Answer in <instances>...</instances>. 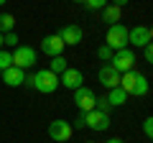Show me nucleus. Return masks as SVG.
<instances>
[{
    "label": "nucleus",
    "mask_w": 153,
    "mask_h": 143,
    "mask_svg": "<svg viewBox=\"0 0 153 143\" xmlns=\"http://www.w3.org/2000/svg\"><path fill=\"white\" fill-rule=\"evenodd\" d=\"M23 84L33 87L36 92L51 95V92H56V87H59V77H56L54 72H49V69H41V72H36V74H31V77H26Z\"/></svg>",
    "instance_id": "1"
},
{
    "label": "nucleus",
    "mask_w": 153,
    "mask_h": 143,
    "mask_svg": "<svg viewBox=\"0 0 153 143\" xmlns=\"http://www.w3.org/2000/svg\"><path fill=\"white\" fill-rule=\"evenodd\" d=\"M120 87L125 89L128 95L143 97V95H148V79L143 77V74H138L135 69H130V72H125V74H120Z\"/></svg>",
    "instance_id": "2"
},
{
    "label": "nucleus",
    "mask_w": 153,
    "mask_h": 143,
    "mask_svg": "<svg viewBox=\"0 0 153 143\" xmlns=\"http://www.w3.org/2000/svg\"><path fill=\"white\" fill-rule=\"evenodd\" d=\"M105 46H110L112 51L128 49V28L123 23H115L107 28V36H105Z\"/></svg>",
    "instance_id": "3"
},
{
    "label": "nucleus",
    "mask_w": 153,
    "mask_h": 143,
    "mask_svg": "<svg viewBox=\"0 0 153 143\" xmlns=\"http://www.w3.org/2000/svg\"><path fill=\"white\" fill-rule=\"evenodd\" d=\"M110 66H112L115 72H120V74L130 72L133 66H135V51H133V49H120V51H112Z\"/></svg>",
    "instance_id": "4"
},
{
    "label": "nucleus",
    "mask_w": 153,
    "mask_h": 143,
    "mask_svg": "<svg viewBox=\"0 0 153 143\" xmlns=\"http://www.w3.org/2000/svg\"><path fill=\"white\" fill-rule=\"evenodd\" d=\"M10 56H13V66H18V69H28V66L36 64V51L31 46H16L10 51Z\"/></svg>",
    "instance_id": "5"
},
{
    "label": "nucleus",
    "mask_w": 153,
    "mask_h": 143,
    "mask_svg": "<svg viewBox=\"0 0 153 143\" xmlns=\"http://www.w3.org/2000/svg\"><path fill=\"white\" fill-rule=\"evenodd\" d=\"M84 128H89V130H97V133L107 130V128H110V115H107V112H100V110H89V112H84Z\"/></svg>",
    "instance_id": "6"
},
{
    "label": "nucleus",
    "mask_w": 153,
    "mask_h": 143,
    "mask_svg": "<svg viewBox=\"0 0 153 143\" xmlns=\"http://www.w3.org/2000/svg\"><path fill=\"white\" fill-rule=\"evenodd\" d=\"M74 105H76V110L79 112H89V110H94V92L89 87H76L74 89Z\"/></svg>",
    "instance_id": "7"
},
{
    "label": "nucleus",
    "mask_w": 153,
    "mask_h": 143,
    "mask_svg": "<svg viewBox=\"0 0 153 143\" xmlns=\"http://www.w3.org/2000/svg\"><path fill=\"white\" fill-rule=\"evenodd\" d=\"M71 133H74V128H71V123H66V120H54V123H49V138H51V141H56V143L69 141Z\"/></svg>",
    "instance_id": "8"
},
{
    "label": "nucleus",
    "mask_w": 153,
    "mask_h": 143,
    "mask_svg": "<svg viewBox=\"0 0 153 143\" xmlns=\"http://www.w3.org/2000/svg\"><path fill=\"white\" fill-rule=\"evenodd\" d=\"M82 82H84L82 72H79V69H74V66H66V69H64V72L59 74V84H64V87H69L71 92H74L76 87H82Z\"/></svg>",
    "instance_id": "9"
},
{
    "label": "nucleus",
    "mask_w": 153,
    "mask_h": 143,
    "mask_svg": "<svg viewBox=\"0 0 153 143\" xmlns=\"http://www.w3.org/2000/svg\"><path fill=\"white\" fill-rule=\"evenodd\" d=\"M151 28L148 26H135V28H128V44L133 46H148L151 44Z\"/></svg>",
    "instance_id": "10"
},
{
    "label": "nucleus",
    "mask_w": 153,
    "mask_h": 143,
    "mask_svg": "<svg viewBox=\"0 0 153 143\" xmlns=\"http://www.w3.org/2000/svg\"><path fill=\"white\" fill-rule=\"evenodd\" d=\"M59 39L64 41V46H76V44H82L84 33H82V28H79V26L69 23V26H64V28L59 31Z\"/></svg>",
    "instance_id": "11"
},
{
    "label": "nucleus",
    "mask_w": 153,
    "mask_h": 143,
    "mask_svg": "<svg viewBox=\"0 0 153 143\" xmlns=\"http://www.w3.org/2000/svg\"><path fill=\"white\" fill-rule=\"evenodd\" d=\"M41 51L46 56H59L64 51V41L59 39V33H51V36H44L41 39Z\"/></svg>",
    "instance_id": "12"
},
{
    "label": "nucleus",
    "mask_w": 153,
    "mask_h": 143,
    "mask_svg": "<svg viewBox=\"0 0 153 143\" xmlns=\"http://www.w3.org/2000/svg\"><path fill=\"white\" fill-rule=\"evenodd\" d=\"M97 77H100V82H102L107 89H112V87H120V72H115L110 64H102V66H100Z\"/></svg>",
    "instance_id": "13"
},
{
    "label": "nucleus",
    "mask_w": 153,
    "mask_h": 143,
    "mask_svg": "<svg viewBox=\"0 0 153 143\" xmlns=\"http://www.w3.org/2000/svg\"><path fill=\"white\" fill-rule=\"evenodd\" d=\"M3 74V82L8 84V87H21L23 82H26V72L18 69V66H8L5 72H0Z\"/></svg>",
    "instance_id": "14"
},
{
    "label": "nucleus",
    "mask_w": 153,
    "mask_h": 143,
    "mask_svg": "<svg viewBox=\"0 0 153 143\" xmlns=\"http://www.w3.org/2000/svg\"><path fill=\"white\" fill-rule=\"evenodd\" d=\"M105 97H107L110 107H120V105H125V102H128V92H125L123 87H112L107 95H105Z\"/></svg>",
    "instance_id": "15"
},
{
    "label": "nucleus",
    "mask_w": 153,
    "mask_h": 143,
    "mask_svg": "<svg viewBox=\"0 0 153 143\" xmlns=\"http://www.w3.org/2000/svg\"><path fill=\"white\" fill-rule=\"evenodd\" d=\"M120 16H123V8H117V5H105L102 8V21L107 23V26L120 23Z\"/></svg>",
    "instance_id": "16"
},
{
    "label": "nucleus",
    "mask_w": 153,
    "mask_h": 143,
    "mask_svg": "<svg viewBox=\"0 0 153 143\" xmlns=\"http://www.w3.org/2000/svg\"><path fill=\"white\" fill-rule=\"evenodd\" d=\"M66 66H69V61H66L61 54H59V56H51V61H49V72H54L56 77H59L61 72L66 69Z\"/></svg>",
    "instance_id": "17"
},
{
    "label": "nucleus",
    "mask_w": 153,
    "mask_h": 143,
    "mask_svg": "<svg viewBox=\"0 0 153 143\" xmlns=\"http://www.w3.org/2000/svg\"><path fill=\"white\" fill-rule=\"evenodd\" d=\"M8 31H16V16L0 13V33H8Z\"/></svg>",
    "instance_id": "18"
},
{
    "label": "nucleus",
    "mask_w": 153,
    "mask_h": 143,
    "mask_svg": "<svg viewBox=\"0 0 153 143\" xmlns=\"http://www.w3.org/2000/svg\"><path fill=\"white\" fill-rule=\"evenodd\" d=\"M8 66H13V56H10V51L0 49V72H5Z\"/></svg>",
    "instance_id": "19"
},
{
    "label": "nucleus",
    "mask_w": 153,
    "mask_h": 143,
    "mask_svg": "<svg viewBox=\"0 0 153 143\" xmlns=\"http://www.w3.org/2000/svg\"><path fill=\"white\" fill-rule=\"evenodd\" d=\"M3 44H5V46H13V49H16V46H18V33H16V31L3 33Z\"/></svg>",
    "instance_id": "20"
},
{
    "label": "nucleus",
    "mask_w": 153,
    "mask_h": 143,
    "mask_svg": "<svg viewBox=\"0 0 153 143\" xmlns=\"http://www.w3.org/2000/svg\"><path fill=\"white\" fill-rule=\"evenodd\" d=\"M105 5H107V0H84V8L89 10H102Z\"/></svg>",
    "instance_id": "21"
},
{
    "label": "nucleus",
    "mask_w": 153,
    "mask_h": 143,
    "mask_svg": "<svg viewBox=\"0 0 153 143\" xmlns=\"http://www.w3.org/2000/svg\"><path fill=\"white\" fill-rule=\"evenodd\" d=\"M97 56H100V59H102V61H110V59H112V49H110V46H100V49H97Z\"/></svg>",
    "instance_id": "22"
},
{
    "label": "nucleus",
    "mask_w": 153,
    "mask_h": 143,
    "mask_svg": "<svg viewBox=\"0 0 153 143\" xmlns=\"http://www.w3.org/2000/svg\"><path fill=\"white\" fill-rule=\"evenodd\" d=\"M143 133H146L148 138L153 136V118H146V120H143Z\"/></svg>",
    "instance_id": "23"
},
{
    "label": "nucleus",
    "mask_w": 153,
    "mask_h": 143,
    "mask_svg": "<svg viewBox=\"0 0 153 143\" xmlns=\"http://www.w3.org/2000/svg\"><path fill=\"white\" fill-rule=\"evenodd\" d=\"M143 56H146V61H148V64L153 61V46H151V44H148V46H143Z\"/></svg>",
    "instance_id": "24"
},
{
    "label": "nucleus",
    "mask_w": 153,
    "mask_h": 143,
    "mask_svg": "<svg viewBox=\"0 0 153 143\" xmlns=\"http://www.w3.org/2000/svg\"><path fill=\"white\" fill-rule=\"evenodd\" d=\"M71 128H76V130H82V128H84V112L76 115V120H74V125H71Z\"/></svg>",
    "instance_id": "25"
},
{
    "label": "nucleus",
    "mask_w": 153,
    "mask_h": 143,
    "mask_svg": "<svg viewBox=\"0 0 153 143\" xmlns=\"http://www.w3.org/2000/svg\"><path fill=\"white\" fill-rule=\"evenodd\" d=\"M130 0H112V5H117V8H123V5H128Z\"/></svg>",
    "instance_id": "26"
},
{
    "label": "nucleus",
    "mask_w": 153,
    "mask_h": 143,
    "mask_svg": "<svg viewBox=\"0 0 153 143\" xmlns=\"http://www.w3.org/2000/svg\"><path fill=\"white\" fill-rule=\"evenodd\" d=\"M107 143H125V141H123V138H110Z\"/></svg>",
    "instance_id": "27"
},
{
    "label": "nucleus",
    "mask_w": 153,
    "mask_h": 143,
    "mask_svg": "<svg viewBox=\"0 0 153 143\" xmlns=\"http://www.w3.org/2000/svg\"><path fill=\"white\" fill-rule=\"evenodd\" d=\"M0 49H3V33H0Z\"/></svg>",
    "instance_id": "28"
},
{
    "label": "nucleus",
    "mask_w": 153,
    "mask_h": 143,
    "mask_svg": "<svg viewBox=\"0 0 153 143\" xmlns=\"http://www.w3.org/2000/svg\"><path fill=\"white\" fill-rule=\"evenodd\" d=\"M5 3H8V0H0V5H5Z\"/></svg>",
    "instance_id": "29"
},
{
    "label": "nucleus",
    "mask_w": 153,
    "mask_h": 143,
    "mask_svg": "<svg viewBox=\"0 0 153 143\" xmlns=\"http://www.w3.org/2000/svg\"><path fill=\"white\" fill-rule=\"evenodd\" d=\"M74 3H84V0H74Z\"/></svg>",
    "instance_id": "30"
},
{
    "label": "nucleus",
    "mask_w": 153,
    "mask_h": 143,
    "mask_svg": "<svg viewBox=\"0 0 153 143\" xmlns=\"http://www.w3.org/2000/svg\"><path fill=\"white\" fill-rule=\"evenodd\" d=\"M87 143H94V141H87Z\"/></svg>",
    "instance_id": "31"
}]
</instances>
